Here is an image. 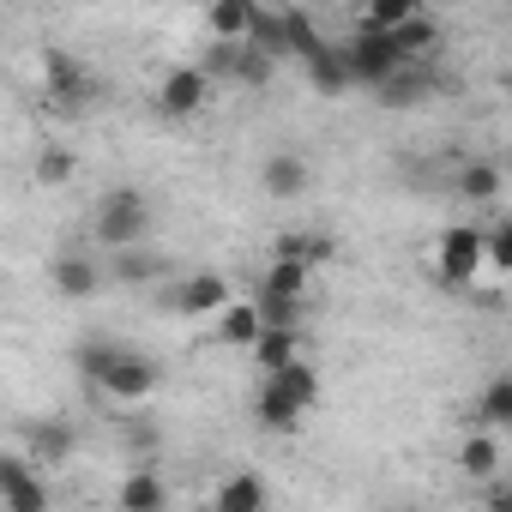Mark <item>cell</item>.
<instances>
[{"mask_svg":"<svg viewBox=\"0 0 512 512\" xmlns=\"http://www.w3.org/2000/svg\"><path fill=\"white\" fill-rule=\"evenodd\" d=\"M91 229H97V241L103 247H139L145 235H151V199L139 193V187H109L103 199H97V211H91Z\"/></svg>","mask_w":512,"mask_h":512,"instance_id":"6da1fadb","label":"cell"},{"mask_svg":"<svg viewBox=\"0 0 512 512\" xmlns=\"http://www.w3.org/2000/svg\"><path fill=\"white\" fill-rule=\"evenodd\" d=\"M488 266V235L476 223H446L440 241H434V272L446 290H470Z\"/></svg>","mask_w":512,"mask_h":512,"instance_id":"7a4b0ae2","label":"cell"},{"mask_svg":"<svg viewBox=\"0 0 512 512\" xmlns=\"http://www.w3.org/2000/svg\"><path fill=\"white\" fill-rule=\"evenodd\" d=\"M344 49H350L356 85H374V91H380L392 73H404V67H410V55L398 49V37H392V31H380V25H368V19L356 25V37H350Z\"/></svg>","mask_w":512,"mask_h":512,"instance_id":"3957f363","label":"cell"},{"mask_svg":"<svg viewBox=\"0 0 512 512\" xmlns=\"http://www.w3.org/2000/svg\"><path fill=\"white\" fill-rule=\"evenodd\" d=\"M43 85H49V97H55L61 109H85V103H97V73L79 67V61L61 55V49L43 55Z\"/></svg>","mask_w":512,"mask_h":512,"instance_id":"277c9868","label":"cell"},{"mask_svg":"<svg viewBox=\"0 0 512 512\" xmlns=\"http://www.w3.org/2000/svg\"><path fill=\"white\" fill-rule=\"evenodd\" d=\"M97 392H103V398H115V404H145V398L157 392V362H151V356H139V350H121V356H115V368L97 380Z\"/></svg>","mask_w":512,"mask_h":512,"instance_id":"5b68a950","label":"cell"},{"mask_svg":"<svg viewBox=\"0 0 512 512\" xmlns=\"http://www.w3.org/2000/svg\"><path fill=\"white\" fill-rule=\"evenodd\" d=\"M31 470H37V458H19V452L0 458V506L7 512H43L49 506V488Z\"/></svg>","mask_w":512,"mask_h":512,"instance_id":"8992f818","label":"cell"},{"mask_svg":"<svg viewBox=\"0 0 512 512\" xmlns=\"http://www.w3.org/2000/svg\"><path fill=\"white\" fill-rule=\"evenodd\" d=\"M205 91H211L205 67H169L163 85H157V109H163L169 121H187V115L205 109Z\"/></svg>","mask_w":512,"mask_h":512,"instance_id":"52a82bcc","label":"cell"},{"mask_svg":"<svg viewBox=\"0 0 512 512\" xmlns=\"http://www.w3.org/2000/svg\"><path fill=\"white\" fill-rule=\"evenodd\" d=\"M229 302H235V296H229V278H223V272H193V278L169 296V308L187 314V320H217Z\"/></svg>","mask_w":512,"mask_h":512,"instance_id":"ba28073f","label":"cell"},{"mask_svg":"<svg viewBox=\"0 0 512 512\" xmlns=\"http://www.w3.org/2000/svg\"><path fill=\"white\" fill-rule=\"evenodd\" d=\"M253 416H260V428H266V434H296V422L308 416V404H302L296 392H284V386L266 374L260 398H253Z\"/></svg>","mask_w":512,"mask_h":512,"instance_id":"9c48e42d","label":"cell"},{"mask_svg":"<svg viewBox=\"0 0 512 512\" xmlns=\"http://www.w3.org/2000/svg\"><path fill=\"white\" fill-rule=\"evenodd\" d=\"M260 332H266L260 302H229V308L217 314V326H211V338L229 344V350H253V344H260Z\"/></svg>","mask_w":512,"mask_h":512,"instance_id":"30bf717a","label":"cell"},{"mask_svg":"<svg viewBox=\"0 0 512 512\" xmlns=\"http://www.w3.org/2000/svg\"><path fill=\"white\" fill-rule=\"evenodd\" d=\"M308 85H314L320 97H344V91H356V67H350V49L326 43V49L308 61Z\"/></svg>","mask_w":512,"mask_h":512,"instance_id":"8fae6325","label":"cell"},{"mask_svg":"<svg viewBox=\"0 0 512 512\" xmlns=\"http://www.w3.org/2000/svg\"><path fill=\"white\" fill-rule=\"evenodd\" d=\"M49 278H55V290L67 302H91L103 290V272H97V260H85V253H61V260L49 266Z\"/></svg>","mask_w":512,"mask_h":512,"instance_id":"7c38bea8","label":"cell"},{"mask_svg":"<svg viewBox=\"0 0 512 512\" xmlns=\"http://www.w3.org/2000/svg\"><path fill=\"white\" fill-rule=\"evenodd\" d=\"M31 458L43 464V470H55V464H67L73 458V446H79V434H73V422H61V416H49V422H37L31 434Z\"/></svg>","mask_w":512,"mask_h":512,"instance_id":"4fadbf2b","label":"cell"},{"mask_svg":"<svg viewBox=\"0 0 512 512\" xmlns=\"http://www.w3.org/2000/svg\"><path fill=\"white\" fill-rule=\"evenodd\" d=\"M253 19H260V0H211V13H205L217 43H247Z\"/></svg>","mask_w":512,"mask_h":512,"instance_id":"5bb4252c","label":"cell"},{"mask_svg":"<svg viewBox=\"0 0 512 512\" xmlns=\"http://www.w3.org/2000/svg\"><path fill=\"white\" fill-rule=\"evenodd\" d=\"M272 67H278L272 49H260V43H229V79H241L247 91H266L272 85Z\"/></svg>","mask_w":512,"mask_h":512,"instance_id":"9a60e30c","label":"cell"},{"mask_svg":"<svg viewBox=\"0 0 512 512\" xmlns=\"http://www.w3.org/2000/svg\"><path fill=\"white\" fill-rule=\"evenodd\" d=\"M260 187H266L272 199H296V193L308 187V163H302L296 151H278V157H266V169H260Z\"/></svg>","mask_w":512,"mask_h":512,"instance_id":"2e32d148","label":"cell"},{"mask_svg":"<svg viewBox=\"0 0 512 512\" xmlns=\"http://www.w3.org/2000/svg\"><path fill=\"white\" fill-rule=\"evenodd\" d=\"M470 422H476V428H512V374H494V380L476 392Z\"/></svg>","mask_w":512,"mask_h":512,"instance_id":"e0dca14e","label":"cell"},{"mask_svg":"<svg viewBox=\"0 0 512 512\" xmlns=\"http://www.w3.org/2000/svg\"><path fill=\"white\" fill-rule=\"evenodd\" d=\"M115 500H121L127 512H163V506H169V488H163V476H157V470H145V464H139V470L121 482V494H115Z\"/></svg>","mask_w":512,"mask_h":512,"instance_id":"ac0fdd59","label":"cell"},{"mask_svg":"<svg viewBox=\"0 0 512 512\" xmlns=\"http://www.w3.org/2000/svg\"><path fill=\"white\" fill-rule=\"evenodd\" d=\"M266 500H272V494H266V482H260V476H247V470H241V476H229V482L211 494V506H217V512H260Z\"/></svg>","mask_w":512,"mask_h":512,"instance_id":"d6986e66","label":"cell"},{"mask_svg":"<svg viewBox=\"0 0 512 512\" xmlns=\"http://www.w3.org/2000/svg\"><path fill=\"white\" fill-rule=\"evenodd\" d=\"M296 356H302L296 326H266V332H260V344H253V362H260L266 374H272V368H284V362H296Z\"/></svg>","mask_w":512,"mask_h":512,"instance_id":"ffe728a7","label":"cell"},{"mask_svg":"<svg viewBox=\"0 0 512 512\" xmlns=\"http://www.w3.org/2000/svg\"><path fill=\"white\" fill-rule=\"evenodd\" d=\"M458 470H464V476H476V482H488V476L500 470V446H494V434H488V428H476V434L458 446Z\"/></svg>","mask_w":512,"mask_h":512,"instance_id":"44dd1931","label":"cell"},{"mask_svg":"<svg viewBox=\"0 0 512 512\" xmlns=\"http://www.w3.org/2000/svg\"><path fill=\"white\" fill-rule=\"evenodd\" d=\"M308 278H314V266H308V260H284V253H272V266H266L260 290H278V296H308Z\"/></svg>","mask_w":512,"mask_h":512,"instance_id":"7402d4cb","label":"cell"},{"mask_svg":"<svg viewBox=\"0 0 512 512\" xmlns=\"http://www.w3.org/2000/svg\"><path fill=\"white\" fill-rule=\"evenodd\" d=\"M272 253H284V260H308V266H326L338 247H332V235H302V229H290V235H278Z\"/></svg>","mask_w":512,"mask_h":512,"instance_id":"603a6c76","label":"cell"},{"mask_svg":"<svg viewBox=\"0 0 512 512\" xmlns=\"http://www.w3.org/2000/svg\"><path fill=\"white\" fill-rule=\"evenodd\" d=\"M392 37H398V49H404L410 61H422V55H434V49H440V25H434L428 13H416V19H404V25H398Z\"/></svg>","mask_w":512,"mask_h":512,"instance_id":"cb8c5ba5","label":"cell"},{"mask_svg":"<svg viewBox=\"0 0 512 512\" xmlns=\"http://www.w3.org/2000/svg\"><path fill=\"white\" fill-rule=\"evenodd\" d=\"M428 73H416V67H404V73H392L386 85H380V103H392V109H410V103H422L428 97Z\"/></svg>","mask_w":512,"mask_h":512,"instance_id":"d4e9b609","label":"cell"},{"mask_svg":"<svg viewBox=\"0 0 512 512\" xmlns=\"http://www.w3.org/2000/svg\"><path fill=\"white\" fill-rule=\"evenodd\" d=\"M272 380H278L284 392H296V398H302L308 410L320 404V374H314V368H308L302 356H296V362H284V368H272Z\"/></svg>","mask_w":512,"mask_h":512,"instance_id":"484cf974","label":"cell"},{"mask_svg":"<svg viewBox=\"0 0 512 512\" xmlns=\"http://www.w3.org/2000/svg\"><path fill=\"white\" fill-rule=\"evenodd\" d=\"M253 302H260L266 326H302V314H308V296H278V290H260Z\"/></svg>","mask_w":512,"mask_h":512,"instance_id":"4316f807","label":"cell"},{"mask_svg":"<svg viewBox=\"0 0 512 512\" xmlns=\"http://www.w3.org/2000/svg\"><path fill=\"white\" fill-rule=\"evenodd\" d=\"M416 13H422V0H368V7H362V19L380 25V31H398V25L416 19Z\"/></svg>","mask_w":512,"mask_h":512,"instance_id":"83f0119b","label":"cell"},{"mask_svg":"<svg viewBox=\"0 0 512 512\" xmlns=\"http://www.w3.org/2000/svg\"><path fill=\"white\" fill-rule=\"evenodd\" d=\"M458 193L464 199H494L500 193V169L494 163H464L458 169Z\"/></svg>","mask_w":512,"mask_h":512,"instance_id":"f1b7e54d","label":"cell"},{"mask_svg":"<svg viewBox=\"0 0 512 512\" xmlns=\"http://www.w3.org/2000/svg\"><path fill=\"white\" fill-rule=\"evenodd\" d=\"M488 272L512 278V217H500V223L488 229Z\"/></svg>","mask_w":512,"mask_h":512,"instance_id":"f546056e","label":"cell"},{"mask_svg":"<svg viewBox=\"0 0 512 512\" xmlns=\"http://www.w3.org/2000/svg\"><path fill=\"white\" fill-rule=\"evenodd\" d=\"M163 266L151 260V253H139V247H121V260H115V278L121 284H145V278H157Z\"/></svg>","mask_w":512,"mask_h":512,"instance_id":"4dcf8cb0","label":"cell"},{"mask_svg":"<svg viewBox=\"0 0 512 512\" xmlns=\"http://www.w3.org/2000/svg\"><path fill=\"white\" fill-rule=\"evenodd\" d=\"M121 350H127V344H85V350H79V368H85V380L97 386V380L115 368V356H121Z\"/></svg>","mask_w":512,"mask_h":512,"instance_id":"1f68e13d","label":"cell"},{"mask_svg":"<svg viewBox=\"0 0 512 512\" xmlns=\"http://www.w3.org/2000/svg\"><path fill=\"white\" fill-rule=\"evenodd\" d=\"M73 169H79V163H73V151H61V145L37 157V175H43V181H73Z\"/></svg>","mask_w":512,"mask_h":512,"instance_id":"d6a6232c","label":"cell"},{"mask_svg":"<svg viewBox=\"0 0 512 512\" xmlns=\"http://www.w3.org/2000/svg\"><path fill=\"white\" fill-rule=\"evenodd\" d=\"M482 506H488V512H512V482H494V488H482Z\"/></svg>","mask_w":512,"mask_h":512,"instance_id":"836d02e7","label":"cell"}]
</instances>
